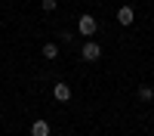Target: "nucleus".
<instances>
[{
	"label": "nucleus",
	"mask_w": 154,
	"mask_h": 136,
	"mask_svg": "<svg viewBox=\"0 0 154 136\" xmlns=\"http://www.w3.org/2000/svg\"><path fill=\"white\" fill-rule=\"evenodd\" d=\"M77 31H80L83 37H93V34L99 31V22H96V16H89V12H83V16L77 19Z\"/></svg>",
	"instance_id": "f257e3e1"
},
{
	"label": "nucleus",
	"mask_w": 154,
	"mask_h": 136,
	"mask_svg": "<svg viewBox=\"0 0 154 136\" xmlns=\"http://www.w3.org/2000/svg\"><path fill=\"white\" fill-rule=\"evenodd\" d=\"M99 56H102V46H99L96 40H86V43L80 46V59H83V62H96Z\"/></svg>",
	"instance_id": "f03ea898"
},
{
	"label": "nucleus",
	"mask_w": 154,
	"mask_h": 136,
	"mask_svg": "<svg viewBox=\"0 0 154 136\" xmlns=\"http://www.w3.org/2000/svg\"><path fill=\"white\" fill-rule=\"evenodd\" d=\"M53 96H56V102H68V99H71V87L68 84H56L53 87Z\"/></svg>",
	"instance_id": "7ed1b4c3"
},
{
	"label": "nucleus",
	"mask_w": 154,
	"mask_h": 136,
	"mask_svg": "<svg viewBox=\"0 0 154 136\" xmlns=\"http://www.w3.org/2000/svg\"><path fill=\"white\" fill-rule=\"evenodd\" d=\"M133 19H136V9L133 6H120L117 9V22L120 25H133Z\"/></svg>",
	"instance_id": "20e7f679"
},
{
	"label": "nucleus",
	"mask_w": 154,
	"mask_h": 136,
	"mask_svg": "<svg viewBox=\"0 0 154 136\" xmlns=\"http://www.w3.org/2000/svg\"><path fill=\"white\" fill-rule=\"evenodd\" d=\"M31 136H49V124L46 121H34L31 124Z\"/></svg>",
	"instance_id": "39448f33"
},
{
	"label": "nucleus",
	"mask_w": 154,
	"mask_h": 136,
	"mask_svg": "<svg viewBox=\"0 0 154 136\" xmlns=\"http://www.w3.org/2000/svg\"><path fill=\"white\" fill-rule=\"evenodd\" d=\"M43 59H59V46L56 43H43Z\"/></svg>",
	"instance_id": "423d86ee"
},
{
	"label": "nucleus",
	"mask_w": 154,
	"mask_h": 136,
	"mask_svg": "<svg viewBox=\"0 0 154 136\" xmlns=\"http://www.w3.org/2000/svg\"><path fill=\"white\" fill-rule=\"evenodd\" d=\"M139 99H145V102H151V99H154V90H151L148 84H142V87H139Z\"/></svg>",
	"instance_id": "0eeeda50"
},
{
	"label": "nucleus",
	"mask_w": 154,
	"mask_h": 136,
	"mask_svg": "<svg viewBox=\"0 0 154 136\" xmlns=\"http://www.w3.org/2000/svg\"><path fill=\"white\" fill-rule=\"evenodd\" d=\"M40 6H43V12H53V9H56V0H43Z\"/></svg>",
	"instance_id": "6e6552de"
},
{
	"label": "nucleus",
	"mask_w": 154,
	"mask_h": 136,
	"mask_svg": "<svg viewBox=\"0 0 154 136\" xmlns=\"http://www.w3.org/2000/svg\"><path fill=\"white\" fill-rule=\"evenodd\" d=\"M68 136H71V133H68Z\"/></svg>",
	"instance_id": "1a4fd4ad"
}]
</instances>
